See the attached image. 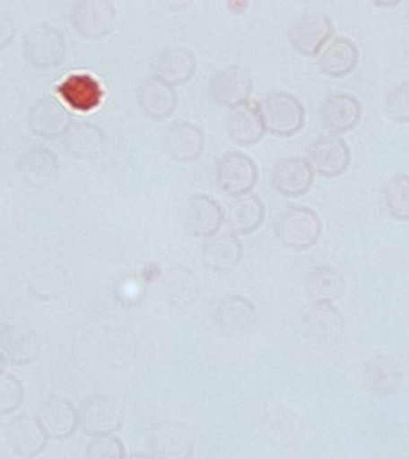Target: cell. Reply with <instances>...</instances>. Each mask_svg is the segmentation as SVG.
<instances>
[{"label": "cell", "instance_id": "11", "mask_svg": "<svg viewBox=\"0 0 409 459\" xmlns=\"http://www.w3.org/2000/svg\"><path fill=\"white\" fill-rule=\"evenodd\" d=\"M117 14V7L108 0H83L74 6L72 20L79 34L100 39L113 30Z\"/></svg>", "mask_w": 409, "mask_h": 459}, {"label": "cell", "instance_id": "13", "mask_svg": "<svg viewBox=\"0 0 409 459\" xmlns=\"http://www.w3.org/2000/svg\"><path fill=\"white\" fill-rule=\"evenodd\" d=\"M314 174V169L305 158L287 157L273 168L271 183L275 192L282 195L297 197L311 188Z\"/></svg>", "mask_w": 409, "mask_h": 459}, {"label": "cell", "instance_id": "3", "mask_svg": "<svg viewBox=\"0 0 409 459\" xmlns=\"http://www.w3.org/2000/svg\"><path fill=\"white\" fill-rule=\"evenodd\" d=\"M83 432L91 437L110 436L124 422L121 402L110 394H96L88 398L78 411Z\"/></svg>", "mask_w": 409, "mask_h": 459}, {"label": "cell", "instance_id": "9", "mask_svg": "<svg viewBox=\"0 0 409 459\" xmlns=\"http://www.w3.org/2000/svg\"><path fill=\"white\" fill-rule=\"evenodd\" d=\"M309 163L323 178H337L351 163V151L344 139L335 135L319 136L308 150Z\"/></svg>", "mask_w": 409, "mask_h": 459}, {"label": "cell", "instance_id": "38", "mask_svg": "<svg viewBox=\"0 0 409 459\" xmlns=\"http://www.w3.org/2000/svg\"><path fill=\"white\" fill-rule=\"evenodd\" d=\"M127 459H153V458L151 457V455H147L145 454H135V455H132L131 457H129Z\"/></svg>", "mask_w": 409, "mask_h": 459}, {"label": "cell", "instance_id": "12", "mask_svg": "<svg viewBox=\"0 0 409 459\" xmlns=\"http://www.w3.org/2000/svg\"><path fill=\"white\" fill-rule=\"evenodd\" d=\"M257 316L254 304L246 297L230 296L218 304L214 319L218 329L226 336L242 337L253 332Z\"/></svg>", "mask_w": 409, "mask_h": 459}, {"label": "cell", "instance_id": "32", "mask_svg": "<svg viewBox=\"0 0 409 459\" xmlns=\"http://www.w3.org/2000/svg\"><path fill=\"white\" fill-rule=\"evenodd\" d=\"M386 117L396 124H409V82L391 86L383 100Z\"/></svg>", "mask_w": 409, "mask_h": 459}, {"label": "cell", "instance_id": "28", "mask_svg": "<svg viewBox=\"0 0 409 459\" xmlns=\"http://www.w3.org/2000/svg\"><path fill=\"white\" fill-rule=\"evenodd\" d=\"M106 145V136L102 129L91 124L82 121L72 125L66 133V147L68 152L79 158L99 156Z\"/></svg>", "mask_w": 409, "mask_h": 459}, {"label": "cell", "instance_id": "31", "mask_svg": "<svg viewBox=\"0 0 409 459\" xmlns=\"http://www.w3.org/2000/svg\"><path fill=\"white\" fill-rule=\"evenodd\" d=\"M383 206L390 217L409 221V176L398 174L387 179L382 189Z\"/></svg>", "mask_w": 409, "mask_h": 459}, {"label": "cell", "instance_id": "20", "mask_svg": "<svg viewBox=\"0 0 409 459\" xmlns=\"http://www.w3.org/2000/svg\"><path fill=\"white\" fill-rule=\"evenodd\" d=\"M154 75L172 86L188 82L196 70L194 54L185 47H168L161 50L152 64Z\"/></svg>", "mask_w": 409, "mask_h": 459}, {"label": "cell", "instance_id": "30", "mask_svg": "<svg viewBox=\"0 0 409 459\" xmlns=\"http://www.w3.org/2000/svg\"><path fill=\"white\" fill-rule=\"evenodd\" d=\"M22 174L31 185L43 186L56 179L59 164L52 151L31 149L21 160Z\"/></svg>", "mask_w": 409, "mask_h": 459}, {"label": "cell", "instance_id": "15", "mask_svg": "<svg viewBox=\"0 0 409 459\" xmlns=\"http://www.w3.org/2000/svg\"><path fill=\"white\" fill-rule=\"evenodd\" d=\"M163 143L172 160L188 163L203 153L204 134L203 129L193 122L178 120L171 122L165 129Z\"/></svg>", "mask_w": 409, "mask_h": 459}, {"label": "cell", "instance_id": "1", "mask_svg": "<svg viewBox=\"0 0 409 459\" xmlns=\"http://www.w3.org/2000/svg\"><path fill=\"white\" fill-rule=\"evenodd\" d=\"M274 231L280 242L291 249H309L321 235V219L311 208L290 206L280 211L274 219Z\"/></svg>", "mask_w": 409, "mask_h": 459}, {"label": "cell", "instance_id": "16", "mask_svg": "<svg viewBox=\"0 0 409 459\" xmlns=\"http://www.w3.org/2000/svg\"><path fill=\"white\" fill-rule=\"evenodd\" d=\"M36 420L47 437L54 440L67 439L79 425L78 411L74 405L60 396L47 398L39 407Z\"/></svg>", "mask_w": 409, "mask_h": 459}, {"label": "cell", "instance_id": "24", "mask_svg": "<svg viewBox=\"0 0 409 459\" xmlns=\"http://www.w3.org/2000/svg\"><path fill=\"white\" fill-rule=\"evenodd\" d=\"M242 244L235 233L224 232L212 237L203 250L204 267L214 273H228L242 258Z\"/></svg>", "mask_w": 409, "mask_h": 459}, {"label": "cell", "instance_id": "39", "mask_svg": "<svg viewBox=\"0 0 409 459\" xmlns=\"http://www.w3.org/2000/svg\"><path fill=\"white\" fill-rule=\"evenodd\" d=\"M4 364H5V361L3 360L2 355H0V373H2Z\"/></svg>", "mask_w": 409, "mask_h": 459}, {"label": "cell", "instance_id": "22", "mask_svg": "<svg viewBox=\"0 0 409 459\" xmlns=\"http://www.w3.org/2000/svg\"><path fill=\"white\" fill-rule=\"evenodd\" d=\"M226 131L237 145L250 146L260 142L265 128L258 106L247 103L230 110L226 117Z\"/></svg>", "mask_w": 409, "mask_h": 459}, {"label": "cell", "instance_id": "23", "mask_svg": "<svg viewBox=\"0 0 409 459\" xmlns=\"http://www.w3.org/2000/svg\"><path fill=\"white\" fill-rule=\"evenodd\" d=\"M57 90L68 106L81 111L91 110L99 106L103 96L99 81L88 74L68 75L57 85Z\"/></svg>", "mask_w": 409, "mask_h": 459}, {"label": "cell", "instance_id": "8", "mask_svg": "<svg viewBox=\"0 0 409 459\" xmlns=\"http://www.w3.org/2000/svg\"><path fill=\"white\" fill-rule=\"evenodd\" d=\"M253 88L250 72L239 65L222 67L211 79L212 96L219 104L230 109L247 104Z\"/></svg>", "mask_w": 409, "mask_h": 459}, {"label": "cell", "instance_id": "5", "mask_svg": "<svg viewBox=\"0 0 409 459\" xmlns=\"http://www.w3.org/2000/svg\"><path fill=\"white\" fill-rule=\"evenodd\" d=\"M258 170L255 161L242 152H228L218 160L215 179L218 188L229 196L248 194L257 185Z\"/></svg>", "mask_w": 409, "mask_h": 459}, {"label": "cell", "instance_id": "18", "mask_svg": "<svg viewBox=\"0 0 409 459\" xmlns=\"http://www.w3.org/2000/svg\"><path fill=\"white\" fill-rule=\"evenodd\" d=\"M185 228L194 237H213L217 235L224 221V211L217 200L197 194L190 197L185 208Z\"/></svg>", "mask_w": 409, "mask_h": 459}, {"label": "cell", "instance_id": "4", "mask_svg": "<svg viewBox=\"0 0 409 459\" xmlns=\"http://www.w3.org/2000/svg\"><path fill=\"white\" fill-rule=\"evenodd\" d=\"M25 56L39 68H52L64 60L66 42L57 29L47 23L32 25L23 39Z\"/></svg>", "mask_w": 409, "mask_h": 459}, {"label": "cell", "instance_id": "17", "mask_svg": "<svg viewBox=\"0 0 409 459\" xmlns=\"http://www.w3.org/2000/svg\"><path fill=\"white\" fill-rule=\"evenodd\" d=\"M39 354V340L35 330L27 325L4 326L0 330V355L13 365H28Z\"/></svg>", "mask_w": 409, "mask_h": 459}, {"label": "cell", "instance_id": "2", "mask_svg": "<svg viewBox=\"0 0 409 459\" xmlns=\"http://www.w3.org/2000/svg\"><path fill=\"white\" fill-rule=\"evenodd\" d=\"M265 131L278 136H292L303 128L305 110L303 104L292 93L272 91L258 104Z\"/></svg>", "mask_w": 409, "mask_h": 459}, {"label": "cell", "instance_id": "7", "mask_svg": "<svg viewBox=\"0 0 409 459\" xmlns=\"http://www.w3.org/2000/svg\"><path fill=\"white\" fill-rule=\"evenodd\" d=\"M150 448L157 459H188L193 454L194 434L185 423L161 421L151 429Z\"/></svg>", "mask_w": 409, "mask_h": 459}, {"label": "cell", "instance_id": "27", "mask_svg": "<svg viewBox=\"0 0 409 459\" xmlns=\"http://www.w3.org/2000/svg\"><path fill=\"white\" fill-rule=\"evenodd\" d=\"M309 335L323 344H333L344 332V321L330 303H316L307 317Z\"/></svg>", "mask_w": 409, "mask_h": 459}, {"label": "cell", "instance_id": "34", "mask_svg": "<svg viewBox=\"0 0 409 459\" xmlns=\"http://www.w3.org/2000/svg\"><path fill=\"white\" fill-rule=\"evenodd\" d=\"M24 398L23 386L13 376L0 373V414H9L20 408Z\"/></svg>", "mask_w": 409, "mask_h": 459}, {"label": "cell", "instance_id": "21", "mask_svg": "<svg viewBox=\"0 0 409 459\" xmlns=\"http://www.w3.org/2000/svg\"><path fill=\"white\" fill-rule=\"evenodd\" d=\"M265 204L254 194L233 196L224 212V219L232 233L248 235L255 232L264 222Z\"/></svg>", "mask_w": 409, "mask_h": 459}, {"label": "cell", "instance_id": "19", "mask_svg": "<svg viewBox=\"0 0 409 459\" xmlns=\"http://www.w3.org/2000/svg\"><path fill=\"white\" fill-rule=\"evenodd\" d=\"M138 102L146 117L164 120L178 108V92L169 82L151 75L143 79L138 86Z\"/></svg>", "mask_w": 409, "mask_h": 459}, {"label": "cell", "instance_id": "6", "mask_svg": "<svg viewBox=\"0 0 409 459\" xmlns=\"http://www.w3.org/2000/svg\"><path fill=\"white\" fill-rule=\"evenodd\" d=\"M333 32L332 21L325 13L309 11L294 18L289 29L293 48L303 56H316Z\"/></svg>", "mask_w": 409, "mask_h": 459}, {"label": "cell", "instance_id": "26", "mask_svg": "<svg viewBox=\"0 0 409 459\" xmlns=\"http://www.w3.org/2000/svg\"><path fill=\"white\" fill-rule=\"evenodd\" d=\"M359 50L351 39L336 38L323 49L318 66L323 74L333 78L344 77L357 66Z\"/></svg>", "mask_w": 409, "mask_h": 459}, {"label": "cell", "instance_id": "25", "mask_svg": "<svg viewBox=\"0 0 409 459\" xmlns=\"http://www.w3.org/2000/svg\"><path fill=\"white\" fill-rule=\"evenodd\" d=\"M7 437L13 450L27 458L41 454L48 439L38 420L24 415L11 420Z\"/></svg>", "mask_w": 409, "mask_h": 459}, {"label": "cell", "instance_id": "14", "mask_svg": "<svg viewBox=\"0 0 409 459\" xmlns=\"http://www.w3.org/2000/svg\"><path fill=\"white\" fill-rule=\"evenodd\" d=\"M361 102L350 93H334L326 97L319 108L322 127L333 134L352 131L361 122Z\"/></svg>", "mask_w": 409, "mask_h": 459}, {"label": "cell", "instance_id": "37", "mask_svg": "<svg viewBox=\"0 0 409 459\" xmlns=\"http://www.w3.org/2000/svg\"><path fill=\"white\" fill-rule=\"evenodd\" d=\"M398 4H400V2H393V0L390 2L389 0V2H376L375 5L379 7H393L398 5Z\"/></svg>", "mask_w": 409, "mask_h": 459}, {"label": "cell", "instance_id": "10", "mask_svg": "<svg viewBox=\"0 0 409 459\" xmlns=\"http://www.w3.org/2000/svg\"><path fill=\"white\" fill-rule=\"evenodd\" d=\"M28 125L35 134L57 138L66 134L72 126L70 111L52 96L39 97L28 111Z\"/></svg>", "mask_w": 409, "mask_h": 459}, {"label": "cell", "instance_id": "29", "mask_svg": "<svg viewBox=\"0 0 409 459\" xmlns=\"http://www.w3.org/2000/svg\"><path fill=\"white\" fill-rule=\"evenodd\" d=\"M305 287L316 303H330L339 299L344 290V276L335 268L319 265L309 273Z\"/></svg>", "mask_w": 409, "mask_h": 459}, {"label": "cell", "instance_id": "35", "mask_svg": "<svg viewBox=\"0 0 409 459\" xmlns=\"http://www.w3.org/2000/svg\"><path fill=\"white\" fill-rule=\"evenodd\" d=\"M85 459H125L124 444L115 437H96L86 447Z\"/></svg>", "mask_w": 409, "mask_h": 459}, {"label": "cell", "instance_id": "33", "mask_svg": "<svg viewBox=\"0 0 409 459\" xmlns=\"http://www.w3.org/2000/svg\"><path fill=\"white\" fill-rule=\"evenodd\" d=\"M366 376L372 389L383 391L397 383L398 369L389 359L377 358L369 365Z\"/></svg>", "mask_w": 409, "mask_h": 459}, {"label": "cell", "instance_id": "36", "mask_svg": "<svg viewBox=\"0 0 409 459\" xmlns=\"http://www.w3.org/2000/svg\"><path fill=\"white\" fill-rule=\"evenodd\" d=\"M16 27L13 16L5 10H0V48L13 41Z\"/></svg>", "mask_w": 409, "mask_h": 459}]
</instances>
